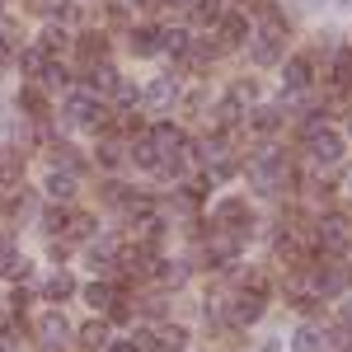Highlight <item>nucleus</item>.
<instances>
[{"label": "nucleus", "instance_id": "nucleus-1", "mask_svg": "<svg viewBox=\"0 0 352 352\" xmlns=\"http://www.w3.org/2000/svg\"><path fill=\"white\" fill-rule=\"evenodd\" d=\"M249 184H254V192H263V197L287 192L292 188V160L277 146H258L254 160H249Z\"/></svg>", "mask_w": 352, "mask_h": 352}, {"label": "nucleus", "instance_id": "nucleus-2", "mask_svg": "<svg viewBox=\"0 0 352 352\" xmlns=\"http://www.w3.org/2000/svg\"><path fill=\"white\" fill-rule=\"evenodd\" d=\"M287 52V33H282V19L268 14V24L258 28V33H249V61L254 66H277Z\"/></svg>", "mask_w": 352, "mask_h": 352}, {"label": "nucleus", "instance_id": "nucleus-3", "mask_svg": "<svg viewBox=\"0 0 352 352\" xmlns=\"http://www.w3.org/2000/svg\"><path fill=\"white\" fill-rule=\"evenodd\" d=\"M61 113H66V122H76V127H94V132L109 122V109H104V104H99V94H89V89H76V94H66Z\"/></svg>", "mask_w": 352, "mask_h": 352}, {"label": "nucleus", "instance_id": "nucleus-4", "mask_svg": "<svg viewBox=\"0 0 352 352\" xmlns=\"http://www.w3.org/2000/svg\"><path fill=\"white\" fill-rule=\"evenodd\" d=\"M305 151H310L315 164H338L343 160V136L333 132V127H320L315 136H305Z\"/></svg>", "mask_w": 352, "mask_h": 352}, {"label": "nucleus", "instance_id": "nucleus-5", "mask_svg": "<svg viewBox=\"0 0 352 352\" xmlns=\"http://www.w3.org/2000/svg\"><path fill=\"white\" fill-rule=\"evenodd\" d=\"M212 226L230 230V235H244V226H254V217H249V207H244L240 197H226V202H217V212H212Z\"/></svg>", "mask_w": 352, "mask_h": 352}, {"label": "nucleus", "instance_id": "nucleus-6", "mask_svg": "<svg viewBox=\"0 0 352 352\" xmlns=\"http://www.w3.org/2000/svg\"><path fill=\"white\" fill-rule=\"evenodd\" d=\"M320 244H324L329 254H343V249L352 244L348 217H324V221H320Z\"/></svg>", "mask_w": 352, "mask_h": 352}, {"label": "nucleus", "instance_id": "nucleus-7", "mask_svg": "<svg viewBox=\"0 0 352 352\" xmlns=\"http://www.w3.org/2000/svg\"><path fill=\"white\" fill-rule=\"evenodd\" d=\"M258 315H263V292H244V296L230 300V324L235 329H249Z\"/></svg>", "mask_w": 352, "mask_h": 352}, {"label": "nucleus", "instance_id": "nucleus-8", "mask_svg": "<svg viewBox=\"0 0 352 352\" xmlns=\"http://www.w3.org/2000/svg\"><path fill=\"white\" fill-rule=\"evenodd\" d=\"M38 333H43V348H61V343L71 338V320H66L61 310H47V315L38 320Z\"/></svg>", "mask_w": 352, "mask_h": 352}, {"label": "nucleus", "instance_id": "nucleus-9", "mask_svg": "<svg viewBox=\"0 0 352 352\" xmlns=\"http://www.w3.org/2000/svg\"><path fill=\"white\" fill-rule=\"evenodd\" d=\"M118 258H122L118 235H104L99 244H89V268H94V272H113V268H118Z\"/></svg>", "mask_w": 352, "mask_h": 352}, {"label": "nucleus", "instance_id": "nucleus-10", "mask_svg": "<svg viewBox=\"0 0 352 352\" xmlns=\"http://www.w3.org/2000/svg\"><path fill=\"white\" fill-rule=\"evenodd\" d=\"M315 292H320L324 300L343 296V292H348V268H343V263H329V268H320V277H315Z\"/></svg>", "mask_w": 352, "mask_h": 352}, {"label": "nucleus", "instance_id": "nucleus-11", "mask_svg": "<svg viewBox=\"0 0 352 352\" xmlns=\"http://www.w3.org/2000/svg\"><path fill=\"white\" fill-rule=\"evenodd\" d=\"M179 99V80L174 76H160L155 85H146V94H141V104H151V109H169Z\"/></svg>", "mask_w": 352, "mask_h": 352}, {"label": "nucleus", "instance_id": "nucleus-12", "mask_svg": "<svg viewBox=\"0 0 352 352\" xmlns=\"http://www.w3.org/2000/svg\"><path fill=\"white\" fill-rule=\"evenodd\" d=\"M217 38H221V52H226V47H240L244 38H249V19H244V14H221Z\"/></svg>", "mask_w": 352, "mask_h": 352}, {"label": "nucleus", "instance_id": "nucleus-13", "mask_svg": "<svg viewBox=\"0 0 352 352\" xmlns=\"http://www.w3.org/2000/svg\"><path fill=\"white\" fill-rule=\"evenodd\" d=\"M85 89H89V94H113V89H118V71L104 66V61H94V66L85 71Z\"/></svg>", "mask_w": 352, "mask_h": 352}, {"label": "nucleus", "instance_id": "nucleus-14", "mask_svg": "<svg viewBox=\"0 0 352 352\" xmlns=\"http://www.w3.org/2000/svg\"><path fill=\"white\" fill-rule=\"evenodd\" d=\"M282 85H287V94H300L310 85V56H292L282 66Z\"/></svg>", "mask_w": 352, "mask_h": 352}, {"label": "nucleus", "instance_id": "nucleus-15", "mask_svg": "<svg viewBox=\"0 0 352 352\" xmlns=\"http://www.w3.org/2000/svg\"><path fill=\"white\" fill-rule=\"evenodd\" d=\"M282 122H287V113H282V109H272V104H258V109L249 113V127H254L258 136H272L277 127H282Z\"/></svg>", "mask_w": 352, "mask_h": 352}, {"label": "nucleus", "instance_id": "nucleus-16", "mask_svg": "<svg viewBox=\"0 0 352 352\" xmlns=\"http://www.w3.org/2000/svg\"><path fill=\"white\" fill-rule=\"evenodd\" d=\"M324 348H329V338L315 324H300L296 333H292V352H324Z\"/></svg>", "mask_w": 352, "mask_h": 352}, {"label": "nucleus", "instance_id": "nucleus-17", "mask_svg": "<svg viewBox=\"0 0 352 352\" xmlns=\"http://www.w3.org/2000/svg\"><path fill=\"white\" fill-rule=\"evenodd\" d=\"M43 188H47V197H52V202H66V197L76 192V174H71V169H52Z\"/></svg>", "mask_w": 352, "mask_h": 352}, {"label": "nucleus", "instance_id": "nucleus-18", "mask_svg": "<svg viewBox=\"0 0 352 352\" xmlns=\"http://www.w3.org/2000/svg\"><path fill=\"white\" fill-rule=\"evenodd\" d=\"M155 343H160V352H184L188 348V329L184 324H160L155 329Z\"/></svg>", "mask_w": 352, "mask_h": 352}, {"label": "nucleus", "instance_id": "nucleus-19", "mask_svg": "<svg viewBox=\"0 0 352 352\" xmlns=\"http://www.w3.org/2000/svg\"><path fill=\"white\" fill-rule=\"evenodd\" d=\"M333 94H348L352 89V52L348 47H338V56H333Z\"/></svg>", "mask_w": 352, "mask_h": 352}, {"label": "nucleus", "instance_id": "nucleus-20", "mask_svg": "<svg viewBox=\"0 0 352 352\" xmlns=\"http://www.w3.org/2000/svg\"><path fill=\"white\" fill-rule=\"evenodd\" d=\"M155 277H160L164 287H184V282H188V263H184V258H160V263H155Z\"/></svg>", "mask_w": 352, "mask_h": 352}, {"label": "nucleus", "instance_id": "nucleus-21", "mask_svg": "<svg viewBox=\"0 0 352 352\" xmlns=\"http://www.w3.org/2000/svg\"><path fill=\"white\" fill-rule=\"evenodd\" d=\"M192 38L184 33V28H160V52H174V56H188Z\"/></svg>", "mask_w": 352, "mask_h": 352}, {"label": "nucleus", "instance_id": "nucleus-22", "mask_svg": "<svg viewBox=\"0 0 352 352\" xmlns=\"http://www.w3.org/2000/svg\"><path fill=\"white\" fill-rule=\"evenodd\" d=\"M132 52L136 56H155L160 52V28H136L132 33Z\"/></svg>", "mask_w": 352, "mask_h": 352}, {"label": "nucleus", "instance_id": "nucleus-23", "mask_svg": "<svg viewBox=\"0 0 352 352\" xmlns=\"http://www.w3.org/2000/svg\"><path fill=\"white\" fill-rule=\"evenodd\" d=\"M132 160L141 164V169H151V174H155V164H160V155H155V141H151V136H141V141H132Z\"/></svg>", "mask_w": 352, "mask_h": 352}, {"label": "nucleus", "instance_id": "nucleus-24", "mask_svg": "<svg viewBox=\"0 0 352 352\" xmlns=\"http://www.w3.org/2000/svg\"><path fill=\"white\" fill-rule=\"evenodd\" d=\"M43 66H47V52H43V47H24V52H19V71H24V76L38 80V76H43Z\"/></svg>", "mask_w": 352, "mask_h": 352}, {"label": "nucleus", "instance_id": "nucleus-25", "mask_svg": "<svg viewBox=\"0 0 352 352\" xmlns=\"http://www.w3.org/2000/svg\"><path fill=\"white\" fill-rule=\"evenodd\" d=\"M104 52H109V38L104 33H89V38H80V56L94 66V61H104Z\"/></svg>", "mask_w": 352, "mask_h": 352}, {"label": "nucleus", "instance_id": "nucleus-26", "mask_svg": "<svg viewBox=\"0 0 352 352\" xmlns=\"http://www.w3.org/2000/svg\"><path fill=\"white\" fill-rule=\"evenodd\" d=\"M85 300H89L94 310H109V305H113L118 296H113V287H109V282H89V287H85Z\"/></svg>", "mask_w": 352, "mask_h": 352}, {"label": "nucleus", "instance_id": "nucleus-27", "mask_svg": "<svg viewBox=\"0 0 352 352\" xmlns=\"http://www.w3.org/2000/svg\"><path fill=\"white\" fill-rule=\"evenodd\" d=\"M192 14H197L202 24H221V14H226V0H192Z\"/></svg>", "mask_w": 352, "mask_h": 352}, {"label": "nucleus", "instance_id": "nucleus-28", "mask_svg": "<svg viewBox=\"0 0 352 352\" xmlns=\"http://www.w3.org/2000/svg\"><path fill=\"white\" fill-rule=\"evenodd\" d=\"M19 104L28 109V118H47V99H43V89H38V85H28L24 94H19Z\"/></svg>", "mask_w": 352, "mask_h": 352}, {"label": "nucleus", "instance_id": "nucleus-29", "mask_svg": "<svg viewBox=\"0 0 352 352\" xmlns=\"http://www.w3.org/2000/svg\"><path fill=\"white\" fill-rule=\"evenodd\" d=\"M71 292H76V282H71V272H56L52 282H47V292H43V296H47V300H56V305H61V300L71 296Z\"/></svg>", "mask_w": 352, "mask_h": 352}, {"label": "nucleus", "instance_id": "nucleus-30", "mask_svg": "<svg viewBox=\"0 0 352 352\" xmlns=\"http://www.w3.org/2000/svg\"><path fill=\"white\" fill-rule=\"evenodd\" d=\"M66 43H71V33H66V28H43V43H38V47H43V52H66Z\"/></svg>", "mask_w": 352, "mask_h": 352}, {"label": "nucleus", "instance_id": "nucleus-31", "mask_svg": "<svg viewBox=\"0 0 352 352\" xmlns=\"http://www.w3.org/2000/svg\"><path fill=\"white\" fill-rule=\"evenodd\" d=\"M38 80L47 85V89H56V85H61V89H66V85H71V71H66V66H56V61H47V66H43V76H38Z\"/></svg>", "mask_w": 352, "mask_h": 352}, {"label": "nucleus", "instance_id": "nucleus-32", "mask_svg": "<svg viewBox=\"0 0 352 352\" xmlns=\"http://www.w3.org/2000/svg\"><path fill=\"white\" fill-rule=\"evenodd\" d=\"M99 164H104V169H122V164H127L122 146H118V141H104V146H99Z\"/></svg>", "mask_w": 352, "mask_h": 352}, {"label": "nucleus", "instance_id": "nucleus-33", "mask_svg": "<svg viewBox=\"0 0 352 352\" xmlns=\"http://www.w3.org/2000/svg\"><path fill=\"white\" fill-rule=\"evenodd\" d=\"M52 164H56V169H61V164H66V169H71V174H76V169H80V160H76V151H71V146H66V141H56V146H52Z\"/></svg>", "mask_w": 352, "mask_h": 352}, {"label": "nucleus", "instance_id": "nucleus-34", "mask_svg": "<svg viewBox=\"0 0 352 352\" xmlns=\"http://www.w3.org/2000/svg\"><path fill=\"white\" fill-rule=\"evenodd\" d=\"M80 338H85V348H109V329L104 324H85Z\"/></svg>", "mask_w": 352, "mask_h": 352}, {"label": "nucleus", "instance_id": "nucleus-35", "mask_svg": "<svg viewBox=\"0 0 352 352\" xmlns=\"http://www.w3.org/2000/svg\"><path fill=\"white\" fill-rule=\"evenodd\" d=\"M230 99H235L240 109H244V104H254V99H258V85H254V80H240L235 89H230Z\"/></svg>", "mask_w": 352, "mask_h": 352}, {"label": "nucleus", "instance_id": "nucleus-36", "mask_svg": "<svg viewBox=\"0 0 352 352\" xmlns=\"http://www.w3.org/2000/svg\"><path fill=\"white\" fill-rule=\"evenodd\" d=\"M94 235V221L89 217H71V240H89Z\"/></svg>", "mask_w": 352, "mask_h": 352}, {"label": "nucleus", "instance_id": "nucleus-37", "mask_svg": "<svg viewBox=\"0 0 352 352\" xmlns=\"http://www.w3.org/2000/svg\"><path fill=\"white\" fill-rule=\"evenodd\" d=\"M5 277H14V282H19V277H28V258L10 254V258H5Z\"/></svg>", "mask_w": 352, "mask_h": 352}, {"label": "nucleus", "instance_id": "nucleus-38", "mask_svg": "<svg viewBox=\"0 0 352 352\" xmlns=\"http://www.w3.org/2000/svg\"><path fill=\"white\" fill-rule=\"evenodd\" d=\"M113 94H118V104H122V109H132V104H141V94H136V89H132L127 80H118V89H113Z\"/></svg>", "mask_w": 352, "mask_h": 352}, {"label": "nucleus", "instance_id": "nucleus-39", "mask_svg": "<svg viewBox=\"0 0 352 352\" xmlns=\"http://www.w3.org/2000/svg\"><path fill=\"white\" fill-rule=\"evenodd\" d=\"M43 10H47V14H61V19H71V14H76V5H66V0H47Z\"/></svg>", "mask_w": 352, "mask_h": 352}, {"label": "nucleus", "instance_id": "nucleus-40", "mask_svg": "<svg viewBox=\"0 0 352 352\" xmlns=\"http://www.w3.org/2000/svg\"><path fill=\"white\" fill-rule=\"evenodd\" d=\"M61 226H66V212H47V217H43V230H61Z\"/></svg>", "mask_w": 352, "mask_h": 352}, {"label": "nucleus", "instance_id": "nucleus-41", "mask_svg": "<svg viewBox=\"0 0 352 352\" xmlns=\"http://www.w3.org/2000/svg\"><path fill=\"white\" fill-rule=\"evenodd\" d=\"M109 352H136L132 338H118V343H109Z\"/></svg>", "mask_w": 352, "mask_h": 352}, {"label": "nucleus", "instance_id": "nucleus-42", "mask_svg": "<svg viewBox=\"0 0 352 352\" xmlns=\"http://www.w3.org/2000/svg\"><path fill=\"white\" fill-rule=\"evenodd\" d=\"M0 352H14V333L10 329H0Z\"/></svg>", "mask_w": 352, "mask_h": 352}, {"label": "nucleus", "instance_id": "nucleus-43", "mask_svg": "<svg viewBox=\"0 0 352 352\" xmlns=\"http://www.w3.org/2000/svg\"><path fill=\"white\" fill-rule=\"evenodd\" d=\"M164 5H174V10H192V0H164Z\"/></svg>", "mask_w": 352, "mask_h": 352}, {"label": "nucleus", "instance_id": "nucleus-44", "mask_svg": "<svg viewBox=\"0 0 352 352\" xmlns=\"http://www.w3.org/2000/svg\"><path fill=\"white\" fill-rule=\"evenodd\" d=\"M343 320H348V324H352V300H348V305H343Z\"/></svg>", "mask_w": 352, "mask_h": 352}, {"label": "nucleus", "instance_id": "nucleus-45", "mask_svg": "<svg viewBox=\"0 0 352 352\" xmlns=\"http://www.w3.org/2000/svg\"><path fill=\"white\" fill-rule=\"evenodd\" d=\"M47 352H52V348H47Z\"/></svg>", "mask_w": 352, "mask_h": 352}]
</instances>
